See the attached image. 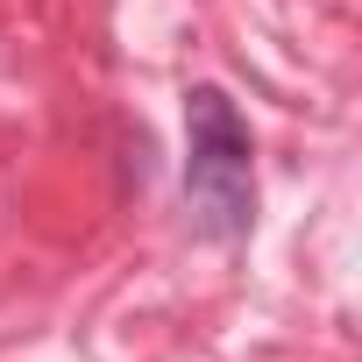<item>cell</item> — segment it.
<instances>
[{
  "label": "cell",
  "instance_id": "cell-1",
  "mask_svg": "<svg viewBox=\"0 0 362 362\" xmlns=\"http://www.w3.org/2000/svg\"><path fill=\"white\" fill-rule=\"evenodd\" d=\"M185 199L206 242H242L256 228V142L221 86L185 93Z\"/></svg>",
  "mask_w": 362,
  "mask_h": 362
}]
</instances>
